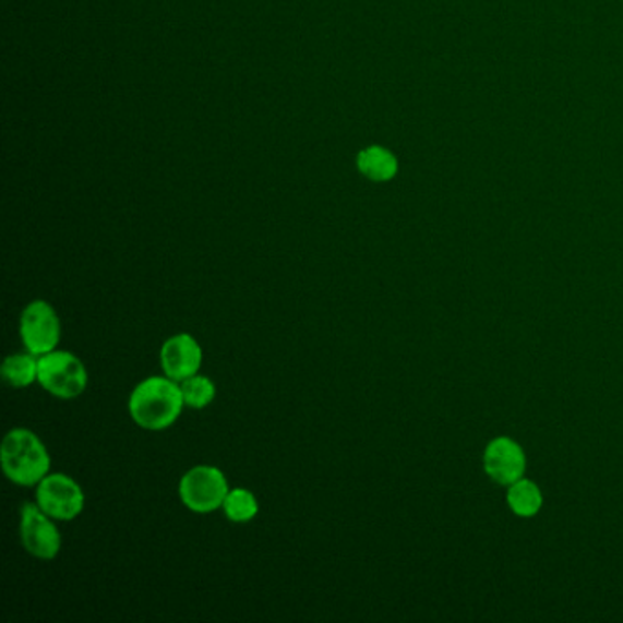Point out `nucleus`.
I'll list each match as a JSON object with an SVG mask.
<instances>
[{
	"label": "nucleus",
	"instance_id": "6",
	"mask_svg": "<svg viewBox=\"0 0 623 623\" xmlns=\"http://www.w3.org/2000/svg\"><path fill=\"white\" fill-rule=\"evenodd\" d=\"M19 330L24 348L35 357L50 354L61 343V319L46 300H34L23 309Z\"/></svg>",
	"mask_w": 623,
	"mask_h": 623
},
{
	"label": "nucleus",
	"instance_id": "3",
	"mask_svg": "<svg viewBox=\"0 0 623 623\" xmlns=\"http://www.w3.org/2000/svg\"><path fill=\"white\" fill-rule=\"evenodd\" d=\"M37 382L57 399H77L88 387V370L77 355L53 349L39 357Z\"/></svg>",
	"mask_w": 623,
	"mask_h": 623
},
{
	"label": "nucleus",
	"instance_id": "10",
	"mask_svg": "<svg viewBox=\"0 0 623 623\" xmlns=\"http://www.w3.org/2000/svg\"><path fill=\"white\" fill-rule=\"evenodd\" d=\"M357 170L366 180L373 183H390L399 175L400 164L397 154L384 145H368L357 154Z\"/></svg>",
	"mask_w": 623,
	"mask_h": 623
},
{
	"label": "nucleus",
	"instance_id": "8",
	"mask_svg": "<svg viewBox=\"0 0 623 623\" xmlns=\"http://www.w3.org/2000/svg\"><path fill=\"white\" fill-rule=\"evenodd\" d=\"M484 474L501 487H511L527 472V455L522 444L512 438H495L487 444L483 454Z\"/></svg>",
	"mask_w": 623,
	"mask_h": 623
},
{
	"label": "nucleus",
	"instance_id": "7",
	"mask_svg": "<svg viewBox=\"0 0 623 623\" xmlns=\"http://www.w3.org/2000/svg\"><path fill=\"white\" fill-rule=\"evenodd\" d=\"M21 541L24 551L37 560H56L61 552L62 538L56 519L40 511L37 503H24L21 508Z\"/></svg>",
	"mask_w": 623,
	"mask_h": 623
},
{
	"label": "nucleus",
	"instance_id": "12",
	"mask_svg": "<svg viewBox=\"0 0 623 623\" xmlns=\"http://www.w3.org/2000/svg\"><path fill=\"white\" fill-rule=\"evenodd\" d=\"M506 503L519 517H534L543 506V492L530 479L522 478L506 490Z\"/></svg>",
	"mask_w": 623,
	"mask_h": 623
},
{
	"label": "nucleus",
	"instance_id": "9",
	"mask_svg": "<svg viewBox=\"0 0 623 623\" xmlns=\"http://www.w3.org/2000/svg\"><path fill=\"white\" fill-rule=\"evenodd\" d=\"M159 364L164 375L172 381L183 382L202 370L203 349L189 333H178L165 340L159 351Z\"/></svg>",
	"mask_w": 623,
	"mask_h": 623
},
{
	"label": "nucleus",
	"instance_id": "14",
	"mask_svg": "<svg viewBox=\"0 0 623 623\" xmlns=\"http://www.w3.org/2000/svg\"><path fill=\"white\" fill-rule=\"evenodd\" d=\"M180 386L185 406L192 410H205L216 399L214 382L208 376L200 375V373L180 382Z\"/></svg>",
	"mask_w": 623,
	"mask_h": 623
},
{
	"label": "nucleus",
	"instance_id": "1",
	"mask_svg": "<svg viewBox=\"0 0 623 623\" xmlns=\"http://www.w3.org/2000/svg\"><path fill=\"white\" fill-rule=\"evenodd\" d=\"M185 408L180 382L169 376H148L132 390L129 414L132 421L148 432H161L180 419Z\"/></svg>",
	"mask_w": 623,
	"mask_h": 623
},
{
	"label": "nucleus",
	"instance_id": "5",
	"mask_svg": "<svg viewBox=\"0 0 623 623\" xmlns=\"http://www.w3.org/2000/svg\"><path fill=\"white\" fill-rule=\"evenodd\" d=\"M35 503L56 522H73L85 511V492L67 474H48L35 492Z\"/></svg>",
	"mask_w": 623,
	"mask_h": 623
},
{
	"label": "nucleus",
	"instance_id": "4",
	"mask_svg": "<svg viewBox=\"0 0 623 623\" xmlns=\"http://www.w3.org/2000/svg\"><path fill=\"white\" fill-rule=\"evenodd\" d=\"M225 474L211 465H197L183 474L180 481V500L194 514H213L224 506L229 494Z\"/></svg>",
	"mask_w": 623,
	"mask_h": 623
},
{
	"label": "nucleus",
	"instance_id": "11",
	"mask_svg": "<svg viewBox=\"0 0 623 623\" xmlns=\"http://www.w3.org/2000/svg\"><path fill=\"white\" fill-rule=\"evenodd\" d=\"M0 375L8 386L17 387V390L32 386L34 382L39 381V357H35L29 351L10 355L2 362Z\"/></svg>",
	"mask_w": 623,
	"mask_h": 623
},
{
	"label": "nucleus",
	"instance_id": "2",
	"mask_svg": "<svg viewBox=\"0 0 623 623\" xmlns=\"http://www.w3.org/2000/svg\"><path fill=\"white\" fill-rule=\"evenodd\" d=\"M0 466L13 484L37 487L50 474L51 457L37 433L13 428L0 444Z\"/></svg>",
	"mask_w": 623,
	"mask_h": 623
},
{
	"label": "nucleus",
	"instance_id": "13",
	"mask_svg": "<svg viewBox=\"0 0 623 623\" xmlns=\"http://www.w3.org/2000/svg\"><path fill=\"white\" fill-rule=\"evenodd\" d=\"M221 511H224L225 517L229 522H253L254 517L259 516V500H256V495L251 490L242 489V487L230 489L229 494L225 498Z\"/></svg>",
	"mask_w": 623,
	"mask_h": 623
}]
</instances>
